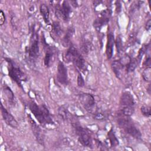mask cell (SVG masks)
Wrapping results in <instances>:
<instances>
[{"label": "cell", "mask_w": 151, "mask_h": 151, "mask_svg": "<svg viewBox=\"0 0 151 151\" xmlns=\"http://www.w3.org/2000/svg\"><path fill=\"white\" fill-rule=\"evenodd\" d=\"M58 113L60 117L65 121H67L70 119V113L65 106H60L58 109Z\"/></svg>", "instance_id": "20"}, {"label": "cell", "mask_w": 151, "mask_h": 151, "mask_svg": "<svg viewBox=\"0 0 151 151\" xmlns=\"http://www.w3.org/2000/svg\"><path fill=\"white\" fill-rule=\"evenodd\" d=\"M140 111L142 114L147 117H150V107L147 106H143L140 108Z\"/></svg>", "instance_id": "25"}, {"label": "cell", "mask_w": 151, "mask_h": 151, "mask_svg": "<svg viewBox=\"0 0 151 151\" xmlns=\"http://www.w3.org/2000/svg\"><path fill=\"white\" fill-rule=\"evenodd\" d=\"M117 123L120 128L133 137L136 139H141L142 134L133 123L130 116H125L119 112L117 117Z\"/></svg>", "instance_id": "3"}, {"label": "cell", "mask_w": 151, "mask_h": 151, "mask_svg": "<svg viewBox=\"0 0 151 151\" xmlns=\"http://www.w3.org/2000/svg\"><path fill=\"white\" fill-rule=\"evenodd\" d=\"M150 67H146L142 73V77L143 80L147 82H150L151 80V73Z\"/></svg>", "instance_id": "24"}, {"label": "cell", "mask_w": 151, "mask_h": 151, "mask_svg": "<svg viewBox=\"0 0 151 151\" xmlns=\"http://www.w3.org/2000/svg\"><path fill=\"white\" fill-rule=\"evenodd\" d=\"M57 81L63 85H67L68 82L67 70L64 63L59 61L57 66Z\"/></svg>", "instance_id": "12"}, {"label": "cell", "mask_w": 151, "mask_h": 151, "mask_svg": "<svg viewBox=\"0 0 151 151\" xmlns=\"http://www.w3.org/2000/svg\"><path fill=\"white\" fill-rule=\"evenodd\" d=\"M3 91L5 96H6L8 100L9 101V103L11 105L15 104V97H14V94L13 91L11 90V88L8 86L6 84H4L3 86Z\"/></svg>", "instance_id": "18"}, {"label": "cell", "mask_w": 151, "mask_h": 151, "mask_svg": "<svg viewBox=\"0 0 151 151\" xmlns=\"http://www.w3.org/2000/svg\"><path fill=\"white\" fill-rule=\"evenodd\" d=\"M111 11L110 9H106L101 12L99 17H97L93 22V27L94 28L99 31L101 28L107 24L111 17Z\"/></svg>", "instance_id": "10"}, {"label": "cell", "mask_w": 151, "mask_h": 151, "mask_svg": "<svg viewBox=\"0 0 151 151\" xmlns=\"http://www.w3.org/2000/svg\"><path fill=\"white\" fill-rule=\"evenodd\" d=\"M122 40H121L120 37L119 36H117V38L115 41L117 53H120L121 50H122Z\"/></svg>", "instance_id": "26"}, {"label": "cell", "mask_w": 151, "mask_h": 151, "mask_svg": "<svg viewBox=\"0 0 151 151\" xmlns=\"http://www.w3.org/2000/svg\"><path fill=\"white\" fill-rule=\"evenodd\" d=\"M72 126L77 136L78 142L84 146L90 147L91 146V139L89 132L78 123H72Z\"/></svg>", "instance_id": "6"}, {"label": "cell", "mask_w": 151, "mask_h": 151, "mask_svg": "<svg viewBox=\"0 0 151 151\" xmlns=\"http://www.w3.org/2000/svg\"><path fill=\"white\" fill-rule=\"evenodd\" d=\"M111 67L116 76L118 78L121 79V77L122 76L123 74V71L125 67L122 64L119 59L117 60L113 61L111 64Z\"/></svg>", "instance_id": "15"}, {"label": "cell", "mask_w": 151, "mask_h": 151, "mask_svg": "<svg viewBox=\"0 0 151 151\" xmlns=\"http://www.w3.org/2000/svg\"><path fill=\"white\" fill-rule=\"evenodd\" d=\"M78 100L83 107L89 113H93L95 109L94 96L89 93H82L78 95Z\"/></svg>", "instance_id": "8"}, {"label": "cell", "mask_w": 151, "mask_h": 151, "mask_svg": "<svg viewBox=\"0 0 151 151\" xmlns=\"http://www.w3.org/2000/svg\"><path fill=\"white\" fill-rule=\"evenodd\" d=\"M74 33V29L72 27H70L67 29V32L65 35L64 36V37L63 38V40H62V44L64 47H67L71 44L70 40Z\"/></svg>", "instance_id": "17"}, {"label": "cell", "mask_w": 151, "mask_h": 151, "mask_svg": "<svg viewBox=\"0 0 151 151\" xmlns=\"http://www.w3.org/2000/svg\"><path fill=\"white\" fill-rule=\"evenodd\" d=\"M77 85L80 87H82L84 86V78L80 72L78 73V76H77Z\"/></svg>", "instance_id": "27"}, {"label": "cell", "mask_w": 151, "mask_h": 151, "mask_svg": "<svg viewBox=\"0 0 151 151\" xmlns=\"http://www.w3.org/2000/svg\"><path fill=\"white\" fill-rule=\"evenodd\" d=\"M150 86L149 85V87H148V88H147V91H148V93L150 94Z\"/></svg>", "instance_id": "31"}, {"label": "cell", "mask_w": 151, "mask_h": 151, "mask_svg": "<svg viewBox=\"0 0 151 151\" xmlns=\"http://www.w3.org/2000/svg\"><path fill=\"white\" fill-rule=\"evenodd\" d=\"M51 32L56 37H60L63 32L61 27L58 21H54L51 26Z\"/></svg>", "instance_id": "21"}, {"label": "cell", "mask_w": 151, "mask_h": 151, "mask_svg": "<svg viewBox=\"0 0 151 151\" xmlns=\"http://www.w3.org/2000/svg\"><path fill=\"white\" fill-rule=\"evenodd\" d=\"M122 9V5L119 1L116 2V11L117 12H120Z\"/></svg>", "instance_id": "29"}, {"label": "cell", "mask_w": 151, "mask_h": 151, "mask_svg": "<svg viewBox=\"0 0 151 151\" xmlns=\"http://www.w3.org/2000/svg\"><path fill=\"white\" fill-rule=\"evenodd\" d=\"M46 48H47V50H46L45 54L44 63L46 67H50L51 63L54 60L55 50H54V48H52L51 47H46Z\"/></svg>", "instance_id": "16"}, {"label": "cell", "mask_w": 151, "mask_h": 151, "mask_svg": "<svg viewBox=\"0 0 151 151\" xmlns=\"http://www.w3.org/2000/svg\"><path fill=\"white\" fill-rule=\"evenodd\" d=\"M134 106L135 101L133 95L129 91L123 92L120 99L119 112L130 117L134 113Z\"/></svg>", "instance_id": "5"}, {"label": "cell", "mask_w": 151, "mask_h": 151, "mask_svg": "<svg viewBox=\"0 0 151 151\" xmlns=\"http://www.w3.org/2000/svg\"><path fill=\"white\" fill-rule=\"evenodd\" d=\"M40 12L45 24H49L50 11L48 6L45 4H42L40 6Z\"/></svg>", "instance_id": "19"}, {"label": "cell", "mask_w": 151, "mask_h": 151, "mask_svg": "<svg viewBox=\"0 0 151 151\" xmlns=\"http://www.w3.org/2000/svg\"><path fill=\"white\" fill-rule=\"evenodd\" d=\"M5 21V15L4 11L1 9L0 11V25H2Z\"/></svg>", "instance_id": "28"}, {"label": "cell", "mask_w": 151, "mask_h": 151, "mask_svg": "<svg viewBox=\"0 0 151 151\" xmlns=\"http://www.w3.org/2000/svg\"><path fill=\"white\" fill-rule=\"evenodd\" d=\"M114 44L115 39L114 34L111 31H110L108 32L107 34V40L106 47V53L108 59H110L113 56Z\"/></svg>", "instance_id": "14"}, {"label": "cell", "mask_w": 151, "mask_h": 151, "mask_svg": "<svg viewBox=\"0 0 151 151\" xmlns=\"http://www.w3.org/2000/svg\"><path fill=\"white\" fill-rule=\"evenodd\" d=\"M150 27H151V20L150 19H149L147 22H146V29L147 31H149L150 29Z\"/></svg>", "instance_id": "30"}, {"label": "cell", "mask_w": 151, "mask_h": 151, "mask_svg": "<svg viewBox=\"0 0 151 151\" xmlns=\"http://www.w3.org/2000/svg\"><path fill=\"white\" fill-rule=\"evenodd\" d=\"M1 111L3 120L6 124L12 128H17L18 127L17 121L15 120L14 117L8 112L5 107H4L2 103L1 104Z\"/></svg>", "instance_id": "13"}, {"label": "cell", "mask_w": 151, "mask_h": 151, "mask_svg": "<svg viewBox=\"0 0 151 151\" xmlns=\"http://www.w3.org/2000/svg\"><path fill=\"white\" fill-rule=\"evenodd\" d=\"M25 51L27 56L31 61L35 60L39 55V41L38 37L34 31L32 33L29 46L26 47Z\"/></svg>", "instance_id": "7"}, {"label": "cell", "mask_w": 151, "mask_h": 151, "mask_svg": "<svg viewBox=\"0 0 151 151\" xmlns=\"http://www.w3.org/2000/svg\"><path fill=\"white\" fill-rule=\"evenodd\" d=\"M108 138L111 145V146H116L119 145V140L117 139L112 129L108 133Z\"/></svg>", "instance_id": "23"}, {"label": "cell", "mask_w": 151, "mask_h": 151, "mask_svg": "<svg viewBox=\"0 0 151 151\" xmlns=\"http://www.w3.org/2000/svg\"><path fill=\"white\" fill-rule=\"evenodd\" d=\"M5 61L8 64V75L18 86L23 89L22 82L27 80V76L16 63L9 58L5 57Z\"/></svg>", "instance_id": "4"}, {"label": "cell", "mask_w": 151, "mask_h": 151, "mask_svg": "<svg viewBox=\"0 0 151 151\" xmlns=\"http://www.w3.org/2000/svg\"><path fill=\"white\" fill-rule=\"evenodd\" d=\"M140 63L138 61L137 59L136 58L131 59L130 63L127 65L126 67V70L127 73H131L133 72L137 67Z\"/></svg>", "instance_id": "22"}, {"label": "cell", "mask_w": 151, "mask_h": 151, "mask_svg": "<svg viewBox=\"0 0 151 151\" xmlns=\"http://www.w3.org/2000/svg\"><path fill=\"white\" fill-rule=\"evenodd\" d=\"M28 120L32 130V133L35 136V137L37 142H38L41 145H44V137L42 133V130L40 127V126L35 122V121L32 119L31 116L29 114L28 115Z\"/></svg>", "instance_id": "11"}, {"label": "cell", "mask_w": 151, "mask_h": 151, "mask_svg": "<svg viewBox=\"0 0 151 151\" xmlns=\"http://www.w3.org/2000/svg\"><path fill=\"white\" fill-rule=\"evenodd\" d=\"M28 106L29 110L41 124H54L50 113L45 105L41 104L38 106L35 101H29L28 103Z\"/></svg>", "instance_id": "1"}, {"label": "cell", "mask_w": 151, "mask_h": 151, "mask_svg": "<svg viewBox=\"0 0 151 151\" xmlns=\"http://www.w3.org/2000/svg\"><path fill=\"white\" fill-rule=\"evenodd\" d=\"M55 15L58 18H62L64 21H68L69 20L70 14L71 12V8L70 4L64 1L62 5H56L55 6Z\"/></svg>", "instance_id": "9"}, {"label": "cell", "mask_w": 151, "mask_h": 151, "mask_svg": "<svg viewBox=\"0 0 151 151\" xmlns=\"http://www.w3.org/2000/svg\"><path fill=\"white\" fill-rule=\"evenodd\" d=\"M63 59L67 63H73L81 72H85L87 70V65L85 60L77 48L72 44L70 45L63 57Z\"/></svg>", "instance_id": "2"}]
</instances>
